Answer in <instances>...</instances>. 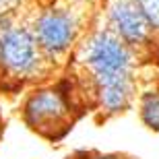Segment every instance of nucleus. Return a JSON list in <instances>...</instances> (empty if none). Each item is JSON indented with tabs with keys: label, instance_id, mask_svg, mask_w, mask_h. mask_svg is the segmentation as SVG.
I'll use <instances>...</instances> for the list:
<instances>
[{
	"label": "nucleus",
	"instance_id": "nucleus-7",
	"mask_svg": "<svg viewBox=\"0 0 159 159\" xmlns=\"http://www.w3.org/2000/svg\"><path fill=\"white\" fill-rule=\"evenodd\" d=\"M139 114L149 130L159 132V89L145 91L139 99Z\"/></svg>",
	"mask_w": 159,
	"mask_h": 159
},
{
	"label": "nucleus",
	"instance_id": "nucleus-8",
	"mask_svg": "<svg viewBox=\"0 0 159 159\" xmlns=\"http://www.w3.org/2000/svg\"><path fill=\"white\" fill-rule=\"evenodd\" d=\"M136 4L147 17L153 31H159V0H136Z\"/></svg>",
	"mask_w": 159,
	"mask_h": 159
},
{
	"label": "nucleus",
	"instance_id": "nucleus-10",
	"mask_svg": "<svg viewBox=\"0 0 159 159\" xmlns=\"http://www.w3.org/2000/svg\"><path fill=\"white\" fill-rule=\"evenodd\" d=\"M0 130H2V120H0Z\"/></svg>",
	"mask_w": 159,
	"mask_h": 159
},
{
	"label": "nucleus",
	"instance_id": "nucleus-3",
	"mask_svg": "<svg viewBox=\"0 0 159 159\" xmlns=\"http://www.w3.org/2000/svg\"><path fill=\"white\" fill-rule=\"evenodd\" d=\"M107 19H110V29L132 50L147 46L151 41L153 27L139 8L136 0H114L107 6Z\"/></svg>",
	"mask_w": 159,
	"mask_h": 159
},
{
	"label": "nucleus",
	"instance_id": "nucleus-5",
	"mask_svg": "<svg viewBox=\"0 0 159 159\" xmlns=\"http://www.w3.org/2000/svg\"><path fill=\"white\" fill-rule=\"evenodd\" d=\"M33 33H35V39L41 50L54 56V54L66 52L72 46L75 35H77V25L68 12L48 11L46 15L37 19Z\"/></svg>",
	"mask_w": 159,
	"mask_h": 159
},
{
	"label": "nucleus",
	"instance_id": "nucleus-4",
	"mask_svg": "<svg viewBox=\"0 0 159 159\" xmlns=\"http://www.w3.org/2000/svg\"><path fill=\"white\" fill-rule=\"evenodd\" d=\"M39 43L31 31L17 27L0 35V64L15 75H31L39 64Z\"/></svg>",
	"mask_w": 159,
	"mask_h": 159
},
{
	"label": "nucleus",
	"instance_id": "nucleus-9",
	"mask_svg": "<svg viewBox=\"0 0 159 159\" xmlns=\"http://www.w3.org/2000/svg\"><path fill=\"white\" fill-rule=\"evenodd\" d=\"M91 159H128V157H122V155H95Z\"/></svg>",
	"mask_w": 159,
	"mask_h": 159
},
{
	"label": "nucleus",
	"instance_id": "nucleus-1",
	"mask_svg": "<svg viewBox=\"0 0 159 159\" xmlns=\"http://www.w3.org/2000/svg\"><path fill=\"white\" fill-rule=\"evenodd\" d=\"M72 103L60 89H39L23 106L25 124L48 141H58L72 128Z\"/></svg>",
	"mask_w": 159,
	"mask_h": 159
},
{
	"label": "nucleus",
	"instance_id": "nucleus-2",
	"mask_svg": "<svg viewBox=\"0 0 159 159\" xmlns=\"http://www.w3.org/2000/svg\"><path fill=\"white\" fill-rule=\"evenodd\" d=\"M83 62L91 70L93 81L132 75L134 50L107 27L89 37L83 50Z\"/></svg>",
	"mask_w": 159,
	"mask_h": 159
},
{
	"label": "nucleus",
	"instance_id": "nucleus-6",
	"mask_svg": "<svg viewBox=\"0 0 159 159\" xmlns=\"http://www.w3.org/2000/svg\"><path fill=\"white\" fill-rule=\"evenodd\" d=\"M93 85H95L97 106L106 114L124 112L130 106L132 97H134V79H132V75L99 79V81H93Z\"/></svg>",
	"mask_w": 159,
	"mask_h": 159
}]
</instances>
